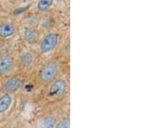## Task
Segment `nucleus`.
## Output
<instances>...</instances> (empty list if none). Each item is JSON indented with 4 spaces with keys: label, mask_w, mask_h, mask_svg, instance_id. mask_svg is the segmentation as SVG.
Masks as SVG:
<instances>
[{
    "label": "nucleus",
    "mask_w": 156,
    "mask_h": 128,
    "mask_svg": "<svg viewBox=\"0 0 156 128\" xmlns=\"http://www.w3.org/2000/svg\"><path fill=\"white\" fill-rule=\"evenodd\" d=\"M59 72V65L56 61H50L46 62L42 67L39 74L41 81L44 83L52 82Z\"/></svg>",
    "instance_id": "f257e3e1"
},
{
    "label": "nucleus",
    "mask_w": 156,
    "mask_h": 128,
    "mask_svg": "<svg viewBox=\"0 0 156 128\" xmlns=\"http://www.w3.org/2000/svg\"><path fill=\"white\" fill-rule=\"evenodd\" d=\"M59 42V34L49 32L46 34L39 43V50L43 54H48L55 50Z\"/></svg>",
    "instance_id": "f03ea898"
},
{
    "label": "nucleus",
    "mask_w": 156,
    "mask_h": 128,
    "mask_svg": "<svg viewBox=\"0 0 156 128\" xmlns=\"http://www.w3.org/2000/svg\"><path fill=\"white\" fill-rule=\"evenodd\" d=\"M68 88V82L65 79L59 78L52 81L49 88V95L50 97H58L62 95Z\"/></svg>",
    "instance_id": "7ed1b4c3"
},
{
    "label": "nucleus",
    "mask_w": 156,
    "mask_h": 128,
    "mask_svg": "<svg viewBox=\"0 0 156 128\" xmlns=\"http://www.w3.org/2000/svg\"><path fill=\"white\" fill-rule=\"evenodd\" d=\"M14 57L10 54H5L0 57V73L5 74L11 71L14 67Z\"/></svg>",
    "instance_id": "20e7f679"
},
{
    "label": "nucleus",
    "mask_w": 156,
    "mask_h": 128,
    "mask_svg": "<svg viewBox=\"0 0 156 128\" xmlns=\"http://www.w3.org/2000/svg\"><path fill=\"white\" fill-rule=\"evenodd\" d=\"M23 81L19 76H11L6 81L5 87L9 93H16L23 87Z\"/></svg>",
    "instance_id": "39448f33"
},
{
    "label": "nucleus",
    "mask_w": 156,
    "mask_h": 128,
    "mask_svg": "<svg viewBox=\"0 0 156 128\" xmlns=\"http://www.w3.org/2000/svg\"><path fill=\"white\" fill-rule=\"evenodd\" d=\"M34 55L31 51L25 50L20 56V65L23 68H30L33 65Z\"/></svg>",
    "instance_id": "423d86ee"
},
{
    "label": "nucleus",
    "mask_w": 156,
    "mask_h": 128,
    "mask_svg": "<svg viewBox=\"0 0 156 128\" xmlns=\"http://www.w3.org/2000/svg\"><path fill=\"white\" fill-rule=\"evenodd\" d=\"M16 31V27L11 22H4L0 25V37L7 38L11 36Z\"/></svg>",
    "instance_id": "0eeeda50"
},
{
    "label": "nucleus",
    "mask_w": 156,
    "mask_h": 128,
    "mask_svg": "<svg viewBox=\"0 0 156 128\" xmlns=\"http://www.w3.org/2000/svg\"><path fill=\"white\" fill-rule=\"evenodd\" d=\"M11 103H12V97L9 93L2 95L0 97V113L5 112L11 106Z\"/></svg>",
    "instance_id": "6e6552de"
},
{
    "label": "nucleus",
    "mask_w": 156,
    "mask_h": 128,
    "mask_svg": "<svg viewBox=\"0 0 156 128\" xmlns=\"http://www.w3.org/2000/svg\"><path fill=\"white\" fill-rule=\"evenodd\" d=\"M37 30L32 27H25L23 29V37L30 43H32L35 42V40L37 39Z\"/></svg>",
    "instance_id": "1a4fd4ad"
},
{
    "label": "nucleus",
    "mask_w": 156,
    "mask_h": 128,
    "mask_svg": "<svg viewBox=\"0 0 156 128\" xmlns=\"http://www.w3.org/2000/svg\"><path fill=\"white\" fill-rule=\"evenodd\" d=\"M56 124V119L52 116H47L41 119L39 122L38 128H55Z\"/></svg>",
    "instance_id": "9d476101"
},
{
    "label": "nucleus",
    "mask_w": 156,
    "mask_h": 128,
    "mask_svg": "<svg viewBox=\"0 0 156 128\" xmlns=\"http://www.w3.org/2000/svg\"><path fill=\"white\" fill-rule=\"evenodd\" d=\"M53 5L52 0H40L37 3V10L41 12L49 11Z\"/></svg>",
    "instance_id": "9b49d317"
},
{
    "label": "nucleus",
    "mask_w": 156,
    "mask_h": 128,
    "mask_svg": "<svg viewBox=\"0 0 156 128\" xmlns=\"http://www.w3.org/2000/svg\"><path fill=\"white\" fill-rule=\"evenodd\" d=\"M70 120L69 118H62L56 124L55 128H69Z\"/></svg>",
    "instance_id": "f8f14e48"
}]
</instances>
